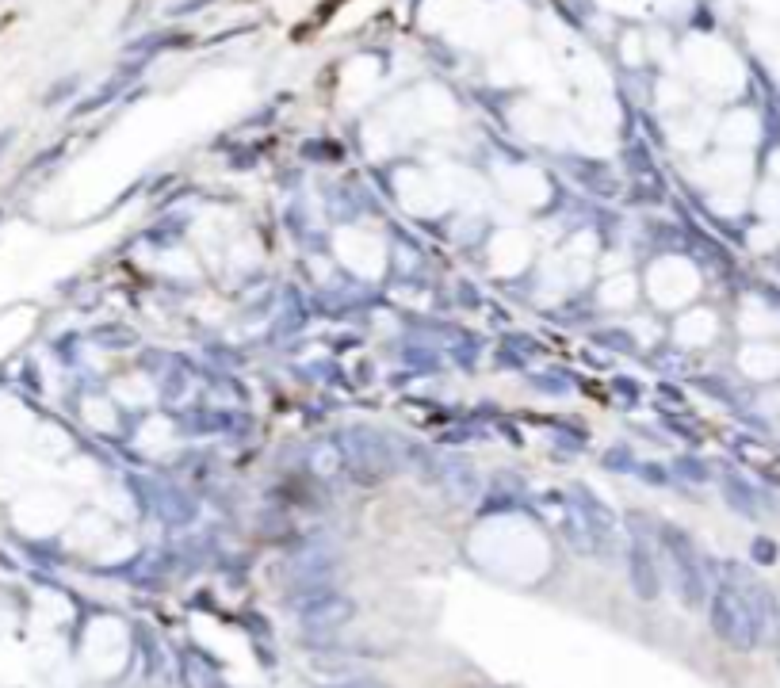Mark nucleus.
I'll return each instance as SVG.
<instances>
[{"instance_id": "1", "label": "nucleus", "mask_w": 780, "mask_h": 688, "mask_svg": "<svg viewBox=\"0 0 780 688\" xmlns=\"http://www.w3.org/2000/svg\"><path fill=\"white\" fill-rule=\"evenodd\" d=\"M712 631L727 646L742 650V654L761 643L758 616L750 612V604L742 601V593L735 585H727V581H719L712 589Z\"/></svg>"}, {"instance_id": "2", "label": "nucleus", "mask_w": 780, "mask_h": 688, "mask_svg": "<svg viewBox=\"0 0 780 688\" xmlns=\"http://www.w3.org/2000/svg\"><path fill=\"white\" fill-rule=\"evenodd\" d=\"M662 547H666V559L673 562V581H677V593H681V601L696 608V604L708 601V570H704V559H700V551H696V543L681 528H673L666 524L662 528Z\"/></svg>"}, {"instance_id": "3", "label": "nucleus", "mask_w": 780, "mask_h": 688, "mask_svg": "<svg viewBox=\"0 0 780 688\" xmlns=\"http://www.w3.org/2000/svg\"><path fill=\"white\" fill-rule=\"evenodd\" d=\"M341 459L360 482H379L394 471V448L387 436L368 429H352L341 436Z\"/></svg>"}, {"instance_id": "4", "label": "nucleus", "mask_w": 780, "mask_h": 688, "mask_svg": "<svg viewBox=\"0 0 780 688\" xmlns=\"http://www.w3.org/2000/svg\"><path fill=\"white\" fill-rule=\"evenodd\" d=\"M570 505H574V513L582 516L585 532H589V539H593V555H597V551H616L620 520H616V513L608 509L605 501L593 494L589 486L574 482V486H570Z\"/></svg>"}, {"instance_id": "5", "label": "nucleus", "mask_w": 780, "mask_h": 688, "mask_svg": "<svg viewBox=\"0 0 780 688\" xmlns=\"http://www.w3.org/2000/svg\"><path fill=\"white\" fill-rule=\"evenodd\" d=\"M356 616V604L337 589H314L299 601V620L310 631H337Z\"/></svg>"}, {"instance_id": "6", "label": "nucleus", "mask_w": 780, "mask_h": 688, "mask_svg": "<svg viewBox=\"0 0 780 688\" xmlns=\"http://www.w3.org/2000/svg\"><path fill=\"white\" fill-rule=\"evenodd\" d=\"M628 578H631V589H635L639 601H654V597L662 593V574H658L654 555H650V547L643 543V536L631 539V547H628Z\"/></svg>"}, {"instance_id": "7", "label": "nucleus", "mask_w": 780, "mask_h": 688, "mask_svg": "<svg viewBox=\"0 0 780 688\" xmlns=\"http://www.w3.org/2000/svg\"><path fill=\"white\" fill-rule=\"evenodd\" d=\"M723 494L731 501V509H738L742 516H758V490L738 478V474H723Z\"/></svg>"}, {"instance_id": "8", "label": "nucleus", "mask_w": 780, "mask_h": 688, "mask_svg": "<svg viewBox=\"0 0 780 688\" xmlns=\"http://www.w3.org/2000/svg\"><path fill=\"white\" fill-rule=\"evenodd\" d=\"M180 669H184V685L188 688H218L215 669H211V662H207L203 654L184 650V654H180Z\"/></svg>"}, {"instance_id": "9", "label": "nucleus", "mask_w": 780, "mask_h": 688, "mask_svg": "<svg viewBox=\"0 0 780 688\" xmlns=\"http://www.w3.org/2000/svg\"><path fill=\"white\" fill-rule=\"evenodd\" d=\"M677 474H685V478H693V482H708V478H712V471H708L700 459H693V455L677 459Z\"/></svg>"}, {"instance_id": "10", "label": "nucleus", "mask_w": 780, "mask_h": 688, "mask_svg": "<svg viewBox=\"0 0 780 688\" xmlns=\"http://www.w3.org/2000/svg\"><path fill=\"white\" fill-rule=\"evenodd\" d=\"M754 559L773 562L777 559V543H769V539H754Z\"/></svg>"}, {"instance_id": "11", "label": "nucleus", "mask_w": 780, "mask_h": 688, "mask_svg": "<svg viewBox=\"0 0 780 688\" xmlns=\"http://www.w3.org/2000/svg\"><path fill=\"white\" fill-rule=\"evenodd\" d=\"M77 88V77H65V81H58V85L46 92V104H58V96H65V92H73Z\"/></svg>"}, {"instance_id": "12", "label": "nucleus", "mask_w": 780, "mask_h": 688, "mask_svg": "<svg viewBox=\"0 0 780 688\" xmlns=\"http://www.w3.org/2000/svg\"><path fill=\"white\" fill-rule=\"evenodd\" d=\"M12 142H16V130H12V127H8V130H0V157H4V150H8Z\"/></svg>"}]
</instances>
